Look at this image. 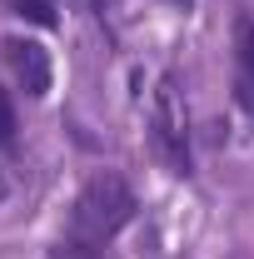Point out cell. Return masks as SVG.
Wrapping results in <instances>:
<instances>
[{
  "label": "cell",
  "instance_id": "6da1fadb",
  "mask_svg": "<svg viewBox=\"0 0 254 259\" xmlns=\"http://www.w3.org/2000/svg\"><path fill=\"white\" fill-rule=\"evenodd\" d=\"M135 190H130L120 175H95L85 190L75 194V209H70V234L75 239H90V244H105L110 234L135 220Z\"/></svg>",
  "mask_w": 254,
  "mask_h": 259
},
{
  "label": "cell",
  "instance_id": "7a4b0ae2",
  "mask_svg": "<svg viewBox=\"0 0 254 259\" xmlns=\"http://www.w3.org/2000/svg\"><path fill=\"white\" fill-rule=\"evenodd\" d=\"M150 145L175 175H194V150H190V115L175 75H159L155 100H150Z\"/></svg>",
  "mask_w": 254,
  "mask_h": 259
},
{
  "label": "cell",
  "instance_id": "3957f363",
  "mask_svg": "<svg viewBox=\"0 0 254 259\" xmlns=\"http://www.w3.org/2000/svg\"><path fill=\"white\" fill-rule=\"evenodd\" d=\"M5 65L15 70V80L25 85V95H50V55H45V45H35V40H20V35H10L5 45Z\"/></svg>",
  "mask_w": 254,
  "mask_h": 259
},
{
  "label": "cell",
  "instance_id": "277c9868",
  "mask_svg": "<svg viewBox=\"0 0 254 259\" xmlns=\"http://www.w3.org/2000/svg\"><path fill=\"white\" fill-rule=\"evenodd\" d=\"M234 95L254 120V15L234 20Z\"/></svg>",
  "mask_w": 254,
  "mask_h": 259
},
{
  "label": "cell",
  "instance_id": "5b68a950",
  "mask_svg": "<svg viewBox=\"0 0 254 259\" xmlns=\"http://www.w3.org/2000/svg\"><path fill=\"white\" fill-rule=\"evenodd\" d=\"M5 5L30 25H55V0H5Z\"/></svg>",
  "mask_w": 254,
  "mask_h": 259
},
{
  "label": "cell",
  "instance_id": "8992f818",
  "mask_svg": "<svg viewBox=\"0 0 254 259\" xmlns=\"http://www.w3.org/2000/svg\"><path fill=\"white\" fill-rule=\"evenodd\" d=\"M50 259H105V254H100L90 239H75V234H70V239H60V244L50 249Z\"/></svg>",
  "mask_w": 254,
  "mask_h": 259
},
{
  "label": "cell",
  "instance_id": "52a82bcc",
  "mask_svg": "<svg viewBox=\"0 0 254 259\" xmlns=\"http://www.w3.org/2000/svg\"><path fill=\"white\" fill-rule=\"evenodd\" d=\"M10 140H15V105L0 90V145H10Z\"/></svg>",
  "mask_w": 254,
  "mask_h": 259
},
{
  "label": "cell",
  "instance_id": "ba28073f",
  "mask_svg": "<svg viewBox=\"0 0 254 259\" xmlns=\"http://www.w3.org/2000/svg\"><path fill=\"white\" fill-rule=\"evenodd\" d=\"M90 5H95V15H100V20H110V15H115V5H120V0H90Z\"/></svg>",
  "mask_w": 254,
  "mask_h": 259
},
{
  "label": "cell",
  "instance_id": "9c48e42d",
  "mask_svg": "<svg viewBox=\"0 0 254 259\" xmlns=\"http://www.w3.org/2000/svg\"><path fill=\"white\" fill-rule=\"evenodd\" d=\"M170 5H180V10H190V5H194V0H170Z\"/></svg>",
  "mask_w": 254,
  "mask_h": 259
},
{
  "label": "cell",
  "instance_id": "30bf717a",
  "mask_svg": "<svg viewBox=\"0 0 254 259\" xmlns=\"http://www.w3.org/2000/svg\"><path fill=\"white\" fill-rule=\"evenodd\" d=\"M0 199H5V180H0Z\"/></svg>",
  "mask_w": 254,
  "mask_h": 259
}]
</instances>
